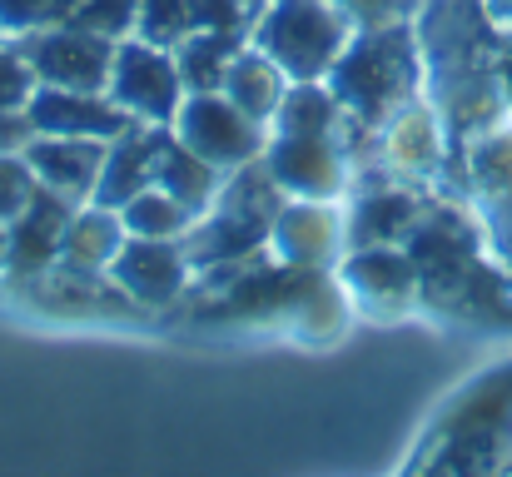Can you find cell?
Listing matches in <instances>:
<instances>
[{
    "instance_id": "1",
    "label": "cell",
    "mask_w": 512,
    "mask_h": 477,
    "mask_svg": "<svg viewBox=\"0 0 512 477\" xmlns=\"http://www.w3.org/2000/svg\"><path fill=\"white\" fill-rule=\"evenodd\" d=\"M418 60H423V100L438 110L448 130V184L468 189V145L503 125V25L483 0H423L413 10Z\"/></svg>"
},
{
    "instance_id": "2",
    "label": "cell",
    "mask_w": 512,
    "mask_h": 477,
    "mask_svg": "<svg viewBox=\"0 0 512 477\" xmlns=\"http://www.w3.org/2000/svg\"><path fill=\"white\" fill-rule=\"evenodd\" d=\"M329 90L343 105V150L353 159V145H373L378 130L423 95V60H418V35L413 15L373 30H353L334 70L324 75Z\"/></svg>"
},
{
    "instance_id": "3",
    "label": "cell",
    "mask_w": 512,
    "mask_h": 477,
    "mask_svg": "<svg viewBox=\"0 0 512 477\" xmlns=\"http://www.w3.org/2000/svg\"><path fill=\"white\" fill-rule=\"evenodd\" d=\"M289 194L274 184V174L264 169V159H249L239 169L224 174L214 204L194 219V229L184 234V254L194 264V274H209V269H224V264H239V259H254L269 249V229H274V214Z\"/></svg>"
},
{
    "instance_id": "4",
    "label": "cell",
    "mask_w": 512,
    "mask_h": 477,
    "mask_svg": "<svg viewBox=\"0 0 512 477\" xmlns=\"http://www.w3.org/2000/svg\"><path fill=\"white\" fill-rule=\"evenodd\" d=\"M403 249L418 269L423 304L438 314H458L473 274L488 264L483 259V224H473L453 199H428V209L408 229Z\"/></svg>"
},
{
    "instance_id": "5",
    "label": "cell",
    "mask_w": 512,
    "mask_h": 477,
    "mask_svg": "<svg viewBox=\"0 0 512 477\" xmlns=\"http://www.w3.org/2000/svg\"><path fill=\"white\" fill-rule=\"evenodd\" d=\"M348 35L353 20L334 0H264L249 45H259L289 80H324L343 55Z\"/></svg>"
},
{
    "instance_id": "6",
    "label": "cell",
    "mask_w": 512,
    "mask_h": 477,
    "mask_svg": "<svg viewBox=\"0 0 512 477\" xmlns=\"http://www.w3.org/2000/svg\"><path fill=\"white\" fill-rule=\"evenodd\" d=\"M10 294L50 318H145V309L110 279V269H80L65 259L30 279H10Z\"/></svg>"
},
{
    "instance_id": "7",
    "label": "cell",
    "mask_w": 512,
    "mask_h": 477,
    "mask_svg": "<svg viewBox=\"0 0 512 477\" xmlns=\"http://www.w3.org/2000/svg\"><path fill=\"white\" fill-rule=\"evenodd\" d=\"M105 95L145 125H174L179 105H184V80L174 65V50L150 45L140 35L115 40V65H110V85Z\"/></svg>"
},
{
    "instance_id": "8",
    "label": "cell",
    "mask_w": 512,
    "mask_h": 477,
    "mask_svg": "<svg viewBox=\"0 0 512 477\" xmlns=\"http://www.w3.org/2000/svg\"><path fill=\"white\" fill-rule=\"evenodd\" d=\"M170 130L194 150V155L209 159L219 174H229V169L259 159L264 145H269V125H259L254 115H244L224 90L184 95V105H179V115H174Z\"/></svg>"
},
{
    "instance_id": "9",
    "label": "cell",
    "mask_w": 512,
    "mask_h": 477,
    "mask_svg": "<svg viewBox=\"0 0 512 477\" xmlns=\"http://www.w3.org/2000/svg\"><path fill=\"white\" fill-rule=\"evenodd\" d=\"M25 65L35 70L40 85H60V90H105L110 85V65H115V40L85 30V25H55L25 40H10Z\"/></svg>"
},
{
    "instance_id": "10",
    "label": "cell",
    "mask_w": 512,
    "mask_h": 477,
    "mask_svg": "<svg viewBox=\"0 0 512 477\" xmlns=\"http://www.w3.org/2000/svg\"><path fill=\"white\" fill-rule=\"evenodd\" d=\"M339 284L348 304L368 318H398L413 304H423L418 269L403 244H368V249H343Z\"/></svg>"
},
{
    "instance_id": "11",
    "label": "cell",
    "mask_w": 512,
    "mask_h": 477,
    "mask_svg": "<svg viewBox=\"0 0 512 477\" xmlns=\"http://www.w3.org/2000/svg\"><path fill=\"white\" fill-rule=\"evenodd\" d=\"M259 159L294 199H339L353 184V159L339 135H269Z\"/></svg>"
},
{
    "instance_id": "12",
    "label": "cell",
    "mask_w": 512,
    "mask_h": 477,
    "mask_svg": "<svg viewBox=\"0 0 512 477\" xmlns=\"http://www.w3.org/2000/svg\"><path fill=\"white\" fill-rule=\"evenodd\" d=\"M373 145H378L373 174H388V179H403V184H418V189L433 184V179H448V130L423 95L413 105H403L378 130Z\"/></svg>"
},
{
    "instance_id": "13",
    "label": "cell",
    "mask_w": 512,
    "mask_h": 477,
    "mask_svg": "<svg viewBox=\"0 0 512 477\" xmlns=\"http://www.w3.org/2000/svg\"><path fill=\"white\" fill-rule=\"evenodd\" d=\"M110 279L145 309V314H165L189 294L194 264L184 254V239H145V234H125L120 254L110 259Z\"/></svg>"
},
{
    "instance_id": "14",
    "label": "cell",
    "mask_w": 512,
    "mask_h": 477,
    "mask_svg": "<svg viewBox=\"0 0 512 477\" xmlns=\"http://www.w3.org/2000/svg\"><path fill=\"white\" fill-rule=\"evenodd\" d=\"M343 214L334 199H284L269 229V254L294 269H334L343 259Z\"/></svg>"
},
{
    "instance_id": "15",
    "label": "cell",
    "mask_w": 512,
    "mask_h": 477,
    "mask_svg": "<svg viewBox=\"0 0 512 477\" xmlns=\"http://www.w3.org/2000/svg\"><path fill=\"white\" fill-rule=\"evenodd\" d=\"M428 209V194L418 184L373 174V184H358L343 214V244L368 249V244H403L418 214Z\"/></svg>"
},
{
    "instance_id": "16",
    "label": "cell",
    "mask_w": 512,
    "mask_h": 477,
    "mask_svg": "<svg viewBox=\"0 0 512 477\" xmlns=\"http://www.w3.org/2000/svg\"><path fill=\"white\" fill-rule=\"evenodd\" d=\"M468 189L493 254L512 264V125H498L468 145Z\"/></svg>"
},
{
    "instance_id": "17",
    "label": "cell",
    "mask_w": 512,
    "mask_h": 477,
    "mask_svg": "<svg viewBox=\"0 0 512 477\" xmlns=\"http://www.w3.org/2000/svg\"><path fill=\"white\" fill-rule=\"evenodd\" d=\"M70 214H75V199L35 184V194L25 199V209L5 224L10 229V269H5V279H30V274L50 269L60 259V249H65Z\"/></svg>"
},
{
    "instance_id": "18",
    "label": "cell",
    "mask_w": 512,
    "mask_h": 477,
    "mask_svg": "<svg viewBox=\"0 0 512 477\" xmlns=\"http://www.w3.org/2000/svg\"><path fill=\"white\" fill-rule=\"evenodd\" d=\"M35 135H90V140H115L130 115L105 95V90H60V85H35L25 105Z\"/></svg>"
},
{
    "instance_id": "19",
    "label": "cell",
    "mask_w": 512,
    "mask_h": 477,
    "mask_svg": "<svg viewBox=\"0 0 512 477\" xmlns=\"http://www.w3.org/2000/svg\"><path fill=\"white\" fill-rule=\"evenodd\" d=\"M105 150L110 140H90V135H35L20 155L35 169V179L75 204L95 199L100 169H105Z\"/></svg>"
},
{
    "instance_id": "20",
    "label": "cell",
    "mask_w": 512,
    "mask_h": 477,
    "mask_svg": "<svg viewBox=\"0 0 512 477\" xmlns=\"http://www.w3.org/2000/svg\"><path fill=\"white\" fill-rule=\"evenodd\" d=\"M165 140H170V125L130 120V125L110 140V150H105V169H100V184H95V204L125 209L140 189H150Z\"/></svg>"
},
{
    "instance_id": "21",
    "label": "cell",
    "mask_w": 512,
    "mask_h": 477,
    "mask_svg": "<svg viewBox=\"0 0 512 477\" xmlns=\"http://www.w3.org/2000/svg\"><path fill=\"white\" fill-rule=\"evenodd\" d=\"M284 90H289V75H284L259 45L244 40V50L234 55V65H229V75H224V95H229L244 115H254L259 125H269L274 110H279V100H284Z\"/></svg>"
},
{
    "instance_id": "22",
    "label": "cell",
    "mask_w": 512,
    "mask_h": 477,
    "mask_svg": "<svg viewBox=\"0 0 512 477\" xmlns=\"http://www.w3.org/2000/svg\"><path fill=\"white\" fill-rule=\"evenodd\" d=\"M120 244H125V219H120V209H105V204L85 199V204H75V214H70L60 259H65V264H80V269H110V259L120 254Z\"/></svg>"
},
{
    "instance_id": "23",
    "label": "cell",
    "mask_w": 512,
    "mask_h": 477,
    "mask_svg": "<svg viewBox=\"0 0 512 477\" xmlns=\"http://www.w3.org/2000/svg\"><path fill=\"white\" fill-rule=\"evenodd\" d=\"M269 135H343V105L329 80H289Z\"/></svg>"
},
{
    "instance_id": "24",
    "label": "cell",
    "mask_w": 512,
    "mask_h": 477,
    "mask_svg": "<svg viewBox=\"0 0 512 477\" xmlns=\"http://www.w3.org/2000/svg\"><path fill=\"white\" fill-rule=\"evenodd\" d=\"M244 50V35H224V30H189L174 45V65L184 80V95H209L224 90V75L234 65V55Z\"/></svg>"
},
{
    "instance_id": "25",
    "label": "cell",
    "mask_w": 512,
    "mask_h": 477,
    "mask_svg": "<svg viewBox=\"0 0 512 477\" xmlns=\"http://www.w3.org/2000/svg\"><path fill=\"white\" fill-rule=\"evenodd\" d=\"M155 184H160L165 194H174L179 204H189L194 214H204V209L214 204L224 174H219L204 155H194V150L170 130V140H165V150H160V164H155Z\"/></svg>"
},
{
    "instance_id": "26",
    "label": "cell",
    "mask_w": 512,
    "mask_h": 477,
    "mask_svg": "<svg viewBox=\"0 0 512 477\" xmlns=\"http://www.w3.org/2000/svg\"><path fill=\"white\" fill-rule=\"evenodd\" d=\"M120 219H125V234H145V239H184L189 229H194V209L189 204H179L174 194H165L160 184H150V189H140L125 209H120Z\"/></svg>"
},
{
    "instance_id": "27",
    "label": "cell",
    "mask_w": 512,
    "mask_h": 477,
    "mask_svg": "<svg viewBox=\"0 0 512 477\" xmlns=\"http://www.w3.org/2000/svg\"><path fill=\"white\" fill-rule=\"evenodd\" d=\"M80 0H0V40H25L55 25H70Z\"/></svg>"
},
{
    "instance_id": "28",
    "label": "cell",
    "mask_w": 512,
    "mask_h": 477,
    "mask_svg": "<svg viewBox=\"0 0 512 477\" xmlns=\"http://www.w3.org/2000/svg\"><path fill=\"white\" fill-rule=\"evenodd\" d=\"M189 30H194L189 0H140V15H135V35H140V40L174 50Z\"/></svg>"
},
{
    "instance_id": "29",
    "label": "cell",
    "mask_w": 512,
    "mask_h": 477,
    "mask_svg": "<svg viewBox=\"0 0 512 477\" xmlns=\"http://www.w3.org/2000/svg\"><path fill=\"white\" fill-rule=\"evenodd\" d=\"M135 15H140V0H80L70 25H85L105 40H125L135 35Z\"/></svg>"
},
{
    "instance_id": "30",
    "label": "cell",
    "mask_w": 512,
    "mask_h": 477,
    "mask_svg": "<svg viewBox=\"0 0 512 477\" xmlns=\"http://www.w3.org/2000/svg\"><path fill=\"white\" fill-rule=\"evenodd\" d=\"M35 70L25 65V55L10 45V40H0V115H10V110H25L30 105V95H35Z\"/></svg>"
},
{
    "instance_id": "31",
    "label": "cell",
    "mask_w": 512,
    "mask_h": 477,
    "mask_svg": "<svg viewBox=\"0 0 512 477\" xmlns=\"http://www.w3.org/2000/svg\"><path fill=\"white\" fill-rule=\"evenodd\" d=\"M194 30H224V35H244L254 30V5L249 0H189Z\"/></svg>"
},
{
    "instance_id": "32",
    "label": "cell",
    "mask_w": 512,
    "mask_h": 477,
    "mask_svg": "<svg viewBox=\"0 0 512 477\" xmlns=\"http://www.w3.org/2000/svg\"><path fill=\"white\" fill-rule=\"evenodd\" d=\"M35 169L25 164V155H15V150H0V224H10L20 209H25V199L35 194Z\"/></svg>"
},
{
    "instance_id": "33",
    "label": "cell",
    "mask_w": 512,
    "mask_h": 477,
    "mask_svg": "<svg viewBox=\"0 0 512 477\" xmlns=\"http://www.w3.org/2000/svg\"><path fill=\"white\" fill-rule=\"evenodd\" d=\"M334 5L353 20V30H373V25H393V20L413 15L408 0H334Z\"/></svg>"
},
{
    "instance_id": "34",
    "label": "cell",
    "mask_w": 512,
    "mask_h": 477,
    "mask_svg": "<svg viewBox=\"0 0 512 477\" xmlns=\"http://www.w3.org/2000/svg\"><path fill=\"white\" fill-rule=\"evenodd\" d=\"M498 75H503V100H508V115H512V35H503V60H498Z\"/></svg>"
},
{
    "instance_id": "35",
    "label": "cell",
    "mask_w": 512,
    "mask_h": 477,
    "mask_svg": "<svg viewBox=\"0 0 512 477\" xmlns=\"http://www.w3.org/2000/svg\"><path fill=\"white\" fill-rule=\"evenodd\" d=\"M483 5H488V15L512 35V0H483Z\"/></svg>"
},
{
    "instance_id": "36",
    "label": "cell",
    "mask_w": 512,
    "mask_h": 477,
    "mask_svg": "<svg viewBox=\"0 0 512 477\" xmlns=\"http://www.w3.org/2000/svg\"><path fill=\"white\" fill-rule=\"evenodd\" d=\"M5 269H10V229L0 224V279H5Z\"/></svg>"
},
{
    "instance_id": "37",
    "label": "cell",
    "mask_w": 512,
    "mask_h": 477,
    "mask_svg": "<svg viewBox=\"0 0 512 477\" xmlns=\"http://www.w3.org/2000/svg\"><path fill=\"white\" fill-rule=\"evenodd\" d=\"M418 5H423V0H408V10H418Z\"/></svg>"
},
{
    "instance_id": "38",
    "label": "cell",
    "mask_w": 512,
    "mask_h": 477,
    "mask_svg": "<svg viewBox=\"0 0 512 477\" xmlns=\"http://www.w3.org/2000/svg\"><path fill=\"white\" fill-rule=\"evenodd\" d=\"M249 5H254V10H259V5H264V0H249Z\"/></svg>"
}]
</instances>
